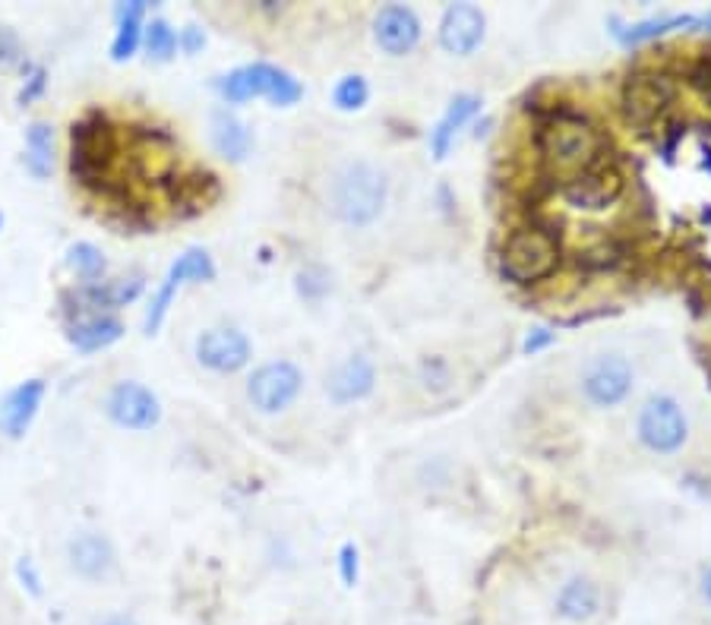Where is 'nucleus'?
Segmentation results:
<instances>
[{
    "mask_svg": "<svg viewBox=\"0 0 711 625\" xmlns=\"http://www.w3.org/2000/svg\"><path fill=\"white\" fill-rule=\"evenodd\" d=\"M389 203V174L374 162H345L330 184L332 215L348 228H370Z\"/></svg>",
    "mask_w": 711,
    "mask_h": 625,
    "instance_id": "f257e3e1",
    "label": "nucleus"
},
{
    "mask_svg": "<svg viewBox=\"0 0 711 625\" xmlns=\"http://www.w3.org/2000/svg\"><path fill=\"white\" fill-rule=\"evenodd\" d=\"M118 133L105 111H89L71 127V174L93 193H115Z\"/></svg>",
    "mask_w": 711,
    "mask_h": 625,
    "instance_id": "f03ea898",
    "label": "nucleus"
},
{
    "mask_svg": "<svg viewBox=\"0 0 711 625\" xmlns=\"http://www.w3.org/2000/svg\"><path fill=\"white\" fill-rule=\"evenodd\" d=\"M538 149L547 171L567 184L597 162L601 137L585 117L553 115L538 133Z\"/></svg>",
    "mask_w": 711,
    "mask_h": 625,
    "instance_id": "7ed1b4c3",
    "label": "nucleus"
},
{
    "mask_svg": "<svg viewBox=\"0 0 711 625\" xmlns=\"http://www.w3.org/2000/svg\"><path fill=\"white\" fill-rule=\"evenodd\" d=\"M218 93L225 101L240 105V101H250V98H266L272 101L276 108H291L301 101L304 86L282 67H272V64H244V67L231 69L228 76L218 79Z\"/></svg>",
    "mask_w": 711,
    "mask_h": 625,
    "instance_id": "20e7f679",
    "label": "nucleus"
},
{
    "mask_svg": "<svg viewBox=\"0 0 711 625\" xmlns=\"http://www.w3.org/2000/svg\"><path fill=\"white\" fill-rule=\"evenodd\" d=\"M560 266V247L557 240L541 228H519L506 240L499 254V272L516 284H535L553 276Z\"/></svg>",
    "mask_w": 711,
    "mask_h": 625,
    "instance_id": "39448f33",
    "label": "nucleus"
},
{
    "mask_svg": "<svg viewBox=\"0 0 711 625\" xmlns=\"http://www.w3.org/2000/svg\"><path fill=\"white\" fill-rule=\"evenodd\" d=\"M636 437L651 455H677L689 440V420L674 395H651L636 414Z\"/></svg>",
    "mask_w": 711,
    "mask_h": 625,
    "instance_id": "423d86ee",
    "label": "nucleus"
},
{
    "mask_svg": "<svg viewBox=\"0 0 711 625\" xmlns=\"http://www.w3.org/2000/svg\"><path fill=\"white\" fill-rule=\"evenodd\" d=\"M579 389L592 408L611 411L633 395L636 370L623 354H597L594 360L585 364V370L579 376Z\"/></svg>",
    "mask_w": 711,
    "mask_h": 625,
    "instance_id": "0eeeda50",
    "label": "nucleus"
},
{
    "mask_svg": "<svg viewBox=\"0 0 711 625\" xmlns=\"http://www.w3.org/2000/svg\"><path fill=\"white\" fill-rule=\"evenodd\" d=\"M304 392V373L291 360L260 364L247 379V398L260 414H282Z\"/></svg>",
    "mask_w": 711,
    "mask_h": 625,
    "instance_id": "6e6552de",
    "label": "nucleus"
},
{
    "mask_svg": "<svg viewBox=\"0 0 711 625\" xmlns=\"http://www.w3.org/2000/svg\"><path fill=\"white\" fill-rule=\"evenodd\" d=\"M213 278H215L213 256L206 254L203 247H190V250H184V254L171 262V269H168L162 288L155 291V298H152V303H149L146 320H142V332H146V335H155V332L162 328L168 310H171V303H174L177 291H181L184 284H190V281H213Z\"/></svg>",
    "mask_w": 711,
    "mask_h": 625,
    "instance_id": "1a4fd4ad",
    "label": "nucleus"
},
{
    "mask_svg": "<svg viewBox=\"0 0 711 625\" xmlns=\"http://www.w3.org/2000/svg\"><path fill=\"white\" fill-rule=\"evenodd\" d=\"M193 351H196V360H200L206 370L222 373V376L240 373L254 360V345H250V338H247L240 328H235V325H215V328L200 332Z\"/></svg>",
    "mask_w": 711,
    "mask_h": 625,
    "instance_id": "9d476101",
    "label": "nucleus"
},
{
    "mask_svg": "<svg viewBox=\"0 0 711 625\" xmlns=\"http://www.w3.org/2000/svg\"><path fill=\"white\" fill-rule=\"evenodd\" d=\"M674 101V83L664 73H633L623 86V115L636 127H651Z\"/></svg>",
    "mask_w": 711,
    "mask_h": 625,
    "instance_id": "9b49d317",
    "label": "nucleus"
},
{
    "mask_svg": "<svg viewBox=\"0 0 711 625\" xmlns=\"http://www.w3.org/2000/svg\"><path fill=\"white\" fill-rule=\"evenodd\" d=\"M105 411L123 430L142 433V430H152L162 420V401H159V395L152 392V389H146L142 382L123 379L105 398Z\"/></svg>",
    "mask_w": 711,
    "mask_h": 625,
    "instance_id": "f8f14e48",
    "label": "nucleus"
},
{
    "mask_svg": "<svg viewBox=\"0 0 711 625\" xmlns=\"http://www.w3.org/2000/svg\"><path fill=\"white\" fill-rule=\"evenodd\" d=\"M437 39L452 57H472L487 39V13L477 3H450L440 17Z\"/></svg>",
    "mask_w": 711,
    "mask_h": 625,
    "instance_id": "ddd939ff",
    "label": "nucleus"
},
{
    "mask_svg": "<svg viewBox=\"0 0 711 625\" xmlns=\"http://www.w3.org/2000/svg\"><path fill=\"white\" fill-rule=\"evenodd\" d=\"M424 39V23L414 7L386 3L374 17V42L389 57H408Z\"/></svg>",
    "mask_w": 711,
    "mask_h": 625,
    "instance_id": "4468645a",
    "label": "nucleus"
},
{
    "mask_svg": "<svg viewBox=\"0 0 711 625\" xmlns=\"http://www.w3.org/2000/svg\"><path fill=\"white\" fill-rule=\"evenodd\" d=\"M620 193H623V174L614 164L601 162H594L589 171H582L579 177L563 184V200L572 208H585V212L607 208L620 200Z\"/></svg>",
    "mask_w": 711,
    "mask_h": 625,
    "instance_id": "2eb2a0df",
    "label": "nucleus"
},
{
    "mask_svg": "<svg viewBox=\"0 0 711 625\" xmlns=\"http://www.w3.org/2000/svg\"><path fill=\"white\" fill-rule=\"evenodd\" d=\"M45 398V379H25L17 389L0 398V433L7 440H23L32 427V420L39 417Z\"/></svg>",
    "mask_w": 711,
    "mask_h": 625,
    "instance_id": "dca6fc26",
    "label": "nucleus"
},
{
    "mask_svg": "<svg viewBox=\"0 0 711 625\" xmlns=\"http://www.w3.org/2000/svg\"><path fill=\"white\" fill-rule=\"evenodd\" d=\"M604 606V591L601 584L589 575H572L560 584L553 597V613L569 625H585L601 616Z\"/></svg>",
    "mask_w": 711,
    "mask_h": 625,
    "instance_id": "f3484780",
    "label": "nucleus"
},
{
    "mask_svg": "<svg viewBox=\"0 0 711 625\" xmlns=\"http://www.w3.org/2000/svg\"><path fill=\"white\" fill-rule=\"evenodd\" d=\"M67 559H71V569L79 579L105 581L115 572L118 553H115V543H111L105 534L83 531L76 534V537H71V543H67Z\"/></svg>",
    "mask_w": 711,
    "mask_h": 625,
    "instance_id": "a211bd4d",
    "label": "nucleus"
},
{
    "mask_svg": "<svg viewBox=\"0 0 711 625\" xmlns=\"http://www.w3.org/2000/svg\"><path fill=\"white\" fill-rule=\"evenodd\" d=\"M377 386V367L367 354H352L345 357L326 379V395L335 405H355L364 401Z\"/></svg>",
    "mask_w": 711,
    "mask_h": 625,
    "instance_id": "6ab92c4d",
    "label": "nucleus"
},
{
    "mask_svg": "<svg viewBox=\"0 0 711 625\" xmlns=\"http://www.w3.org/2000/svg\"><path fill=\"white\" fill-rule=\"evenodd\" d=\"M123 338V323L111 313H93V316H76L67 325V342L83 354H93V351H105L115 342Z\"/></svg>",
    "mask_w": 711,
    "mask_h": 625,
    "instance_id": "aec40b11",
    "label": "nucleus"
},
{
    "mask_svg": "<svg viewBox=\"0 0 711 625\" xmlns=\"http://www.w3.org/2000/svg\"><path fill=\"white\" fill-rule=\"evenodd\" d=\"M142 294V278H105L95 284H79L73 291V301L89 310H118L133 303Z\"/></svg>",
    "mask_w": 711,
    "mask_h": 625,
    "instance_id": "412c9836",
    "label": "nucleus"
},
{
    "mask_svg": "<svg viewBox=\"0 0 711 625\" xmlns=\"http://www.w3.org/2000/svg\"><path fill=\"white\" fill-rule=\"evenodd\" d=\"M477 111H481V98H477V95L465 93L452 98L446 115L440 117V123L430 130V152H433L437 162H443V159L450 155L452 146H455V137L462 133V127H465Z\"/></svg>",
    "mask_w": 711,
    "mask_h": 625,
    "instance_id": "4be33fe9",
    "label": "nucleus"
},
{
    "mask_svg": "<svg viewBox=\"0 0 711 625\" xmlns=\"http://www.w3.org/2000/svg\"><path fill=\"white\" fill-rule=\"evenodd\" d=\"M213 146L225 162H244L254 149L250 127L228 108H218L213 115Z\"/></svg>",
    "mask_w": 711,
    "mask_h": 625,
    "instance_id": "5701e85b",
    "label": "nucleus"
},
{
    "mask_svg": "<svg viewBox=\"0 0 711 625\" xmlns=\"http://www.w3.org/2000/svg\"><path fill=\"white\" fill-rule=\"evenodd\" d=\"M149 3L146 0H127L115 7V20H118V32L111 42V61H130L137 54V47L142 45V17H146Z\"/></svg>",
    "mask_w": 711,
    "mask_h": 625,
    "instance_id": "b1692460",
    "label": "nucleus"
},
{
    "mask_svg": "<svg viewBox=\"0 0 711 625\" xmlns=\"http://www.w3.org/2000/svg\"><path fill=\"white\" fill-rule=\"evenodd\" d=\"M25 171L35 181H45L54 171V127L47 120H32L25 127Z\"/></svg>",
    "mask_w": 711,
    "mask_h": 625,
    "instance_id": "393cba45",
    "label": "nucleus"
},
{
    "mask_svg": "<svg viewBox=\"0 0 711 625\" xmlns=\"http://www.w3.org/2000/svg\"><path fill=\"white\" fill-rule=\"evenodd\" d=\"M67 266H71V272L83 284H95V281H105V272H108V259L105 254L89 244V240H79V244H73L71 250H67Z\"/></svg>",
    "mask_w": 711,
    "mask_h": 625,
    "instance_id": "a878e982",
    "label": "nucleus"
},
{
    "mask_svg": "<svg viewBox=\"0 0 711 625\" xmlns=\"http://www.w3.org/2000/svg\"><path fill=\"white\" fill-rule=\"evenodd\" d=\"M696 20L692 17H655V20H642V23L626 25V29H616V39L623 45H642V42H651V39H661L667 35L670 29H683V25H692Z\"/></svg>",
    "mask_w": 711,
    "mask_h": 625,
    "instance_id": "bb28decb",
    "label": "nucleus"
},
{
    "mask_svg": "<svg viewBox=\"0 0 711 625\" xmlns=\"http://www.w3.org/2000/svg\"><path fill=\"white\" fill-rule=\"evenodd\" d=\"M142 45H146L152 61L165 64V61H171L177 54L181 42H177V32L171 29V23L155 17V20H149V23L142 25Z\"/></svg>",
    "mask_w": 711,
    "mask_h": 625,
    "instance_id": "cd10ccee",
    "label": "nucleus"
},
{
    "mask_svg": "<svg viewBox=\"0 0 711 625\" xmlns=\"http://www.w3.org/2000/svg\"><path fill=\"white\" fill-rule=\"evenodd\" d=\"M370 101V86H367V79L364 76H342L338 83H335V89H332V105L338 108V111H360L364 105Z\"/></svg>",
    "mask_w": 711,
    "mask_h": 625,
    "instance_id": "c85d7f7f",
    "label": "nucleus"
},
{
    "mask_svg": "<svg viewBox=\"0 0 711 625\" xmlns=\"http://www.w3.org/2000/svg\"><path fill=\"white\" fill-rule=\"evenodd\" d=\"M338 579L345 588H355L360 579V550L355 543H342V550H338Z\"/></svg>",
    "mask_w": 711,
    "mask_h": 625,
    "instance_id": "c756f323",
    "label": "nucleus"
},
{
    "mask_svg": "<svg viewBox=\"0 0 711 625\" xmlns=\"http://www.w3.org/2000/svg\"><path fill=\"white\" fill-rule=\"evenodd\" d=\"M298 291L304 294V298H323L326 291H330V278L323 276V272H316V269H304L301 276H298Z\"/></svg>",
    "mask_w": 711,
    "mask_h": 625,
    "instance_id": "7c9ffc66",
    "label": "nucleus"
},
{
    "mask_svg": "<svg viewBox=\"0 0 711 625\" xmlns=\"http://www.w3.org/2000/svg\"><path fill=\"white\" fill-rule=\"evenodd\" d=\"M47 89V69L45 67H32V73H29V79H25V86L20 89V95H17V101L20 105H32L35 98H42Z\"/></svg>",
    "mask_w": 711,
    "mask_h": 625,
    "instance_id": "2f4dec72",
    "label": "nucleus"
},
{
    "mask_svg": "<svg viewBox=\"0 0 711 625\" xmlns=\"http://www.w3.org/2000/svg\"><path fill=\"white\" fill-rule=\"evenodd\" d=\"M17 579H20V584H23L32 597H42V575H39V569H35V562L29 556H23L17 562Z\"/></svg>",
    "mask_w": 711,
    "mask_h": 625,
    "instance_id": "473e14b6",
    "label": "nucleus"
},
{
    "mask_svg": "<svg viewBox=\"0 0 711 625\" xmlns=\"http://www.w3.org/2000/svg\"><path fill=\"white\" fill-rule=\"evenodd\" d=\"M20 54H23V47H20V35H17L13 29L0 25V67L17 64V61H20Z\"/></svg>",
    "mask_w": 711,
    "mask_h": 625,
    "instance_id": "72a5a7b5",
    "label": "nucleus"
},
{
    "mask_svg": "<svg viewBox=\"0 0 711 625\" xmlns=\"http://www.w3.org/2000/svg\"><path fill=\"white\" fill-rule=\"evenodd\" d=\"M557 342V335H553V328H531L528 335H525V342H521V351L525 354H538V351H545Z\"/></svg>",
    "mask_w": 711,
    "mask_h": 625,
    "instance_id": "f704fd0d",
    "label": "nucleus"
},
{
    "mask_svg": "<svg viewBox=\"0 0 711 625\" xmlns=\"http://www.w3.org/2000/svg\"><path fill=\"white\" fill-rule=\"evenodd\" d=\"M177 42H181V47H184L187 54H200V51L206 47V32H203L200 25H184V32L177 35Z\"/></svg>",
    "mask_w": 711,
    "mask_h": 625,
    "instance_id": "c9c22d12",
    "label": "nucleus"
},
{
    "mask_svg": "<svg viewBox=\"0 0 711 625\" xmlns=\"http://www.w3.org/2000/svg\"><path fill=\"white\" fill-rule=\"evenodd\" d=\"M699 594H702V601L709 603L711 610V565L702 569V575H699Z\"/></svg>",
    "mask_w": 711,
    "mask_h": 625,
    "instance_id": "e433bc0d",
    "label": "nucleus"
},
{
    "mask_svg": "<svg viewBox=\"0 0 711 625\" xmlns=\"http://www.w3.org/2000/svg\"><path fill=\"white\" fill-rule=\"evenodd\" d=\"M98 625H140L133 616H123V613H115V616H108V619H101Z\"/></svg>",
    "mask_w": 711,
    "mask_h": 625,
    "instance_id": "4c0bfd02",
    "label": "nucleus"
},
{
    "mask_svg": "<svg viewBox=\"0 0 711 625\" xmlns=\"http://www.w3.org/2000/svg\"><path fill=\"white\" fill-rule=\"evenodd\" d=\"M0 225H3V215H0Z\"/></svg>",
    "mask_w": 711,
    "mask_h": 625,
    "instance_id": "58836bf2",
    "label": "nucleus"
},
{
    "mask_svg": "<svg viewBox=\"0 0 711 625\" xmlns=\"http://www.w3.org/2000/svg\"><path fill=\"white\" fill-rule=\"evenodd\" d=\"M414 625H427V623H414Z\"/></svg>",
    "mask_w": 711,
    "mask_h": 625,
    "instance_id": "ea45409f",
    "label": "nucleus"
}]
</instances>
